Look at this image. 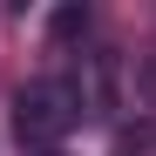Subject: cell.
<instances>
[{"label": "cell", "mask_w": 156, "mask_h": 156, "mask_svg": "<svg viewBox=\"0 0 156 156\" xmlns=\"http://www.w3.org/2000/svg\"><path fill=\"white\" fill-rule=\"evenodd\" d=\"M82 75H48V82L34 88H20L14 102V129H20V143H34V149H55L75 122H82Z\"/></svg>", "instance_id": "obj_1"}, {"label": "cell", "mask_w": 156, "mask_h": 156, "mask_svg": "<svg viewBox=\"0 0 156 156\" xmlns=\"http://www.w3.org/2000/svg\"><path fill=\"white\" fill-rule=\"evenodd\" d=\"M82 102L95 115H115L122 109V55L115 48H95L88 55V88H82Z\"/></svg>", "instance_id": "obj_2"}, {"label": "cell", "mask_w": 156, "mask_h": 156, "mask_svg": "<svg viewBox=\"0 0 156 156\" xmlns=\"http://www.w3.org/2000/svg\"><path fill=\"white\" fill-rule=\"evenodd\" d=\"M48 27H55V41H75L88 27V7H55V20H48Z\"/></svg>", "instance_id": "obj_3"}, {"label": "cell", "mask_w": 156, "mask_h": 156, "mask_svg": "<svg viewBox=\"0 0 156 156\" xmlns=\"http://www.w3.org/2000/svg\"><path fill=\"white\" fill-rule=\"evenodd\" d=\"M41 156H61V149H41Z\"/></svg>", "instance_id": "obj_4"}]
</instances>
